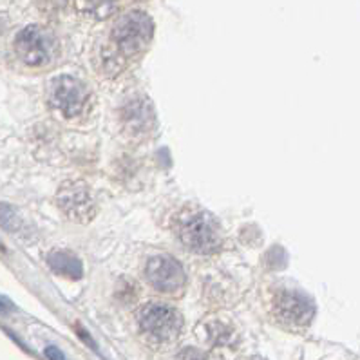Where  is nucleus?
I'll return each mask as SVG.
<instances>
[{
    "label": "nucleus",
    "instance_id": "f257e3e1",
    "mask_svg": "<svg viewBox=\"0 0 360 360\" xmlns=\"http://www.w3.org/2000/svg\"><path fill=\"white\" fill-rule=\"evenodd\" d=\"M176 232L183 245L194 254H216L223 245L219 225L205 210L188 208L176 221Z\"/></svg>",
    "mask_w": 360,
    "mask_h": 360
},
{
    "label": "nucleus",
    "instance_id": "f03ea898",
    "mask_svg": "<svg viewBox=\"0 0 360 360\" xmlns=\"http://www.w3.org/2000/svg\"><path fill=\"white\" fill-rule=\"evenodd\" d=\"M154 24L153 18L143 11H129L116 20L112 33H110V44L115 51L123 58L140 55L147 49L153 40Z\"/></svg>",
    "mask_w": 360,
    "mask_h": 360
},
{
    "label": "nucleus",
    "instance_id": "7ed1b4c3",
    "mask_svg": "<svg viewBox=\"0 0 360 360\" xmlns=\"http://www.w3.org/2000/svg\"><path fill=\"white\" fill-rule=\"evenodd\" d=\"M138 322H140L141 333L158 344H167L178 339L183 326L181 315L161 302H150L143 306Z\"/></svg>",
    "mask_w": 360,
    "mask_h": 360
},
{
    "label": "nucleus",
    "instance_id": "20e7f679",
    "mask_svg": "<svg viewBox=\"0 0 360 360\" xmlns=\"http://www.w3.org/2000/svg\"><path fill=\"white\" fill-rule=\"evenodd\" d=\"M15 53L30 68L49 64L56 53V40L47 30L30 26L22 30L15 39Z\"/></svg>",
    "mask_w": 360,
    "mask_h": 360
},
{
    "label": "nucleus",
    "instance_id": "39448f33",
    "mask_svg": "<svg viewBox=\"0 0 360 360\" xmlns=\"http://www.w3.org/2000/svg\"><path fill=\"white\" fill-rule=\"evenodd\" d=\"M56 203L69 219L87 223L96 214L91 188L84 181H65L56 192Z\"/></svg>",
    "mask_w": 360,
    "mask_h": 360
},
{
    "label": "nucleus",
    "instance_id": "423d86ee",
    "mask_svg": "<svg viewBox=\"0 0 360 360\" xmlns=\"http://www.w3.org/2000/svg\"><path fill=\"white\" fill-rule=\"evenodd\" d=\"M147 281L153 284V288L161 293H179L185 284H187V276L181 264L170 255H156L150 257L145 268Z\"/></svg>",
    "mask_w": 360,
    "mask_h": 360
},
{
    "label": "nucleus",
    "instance_id": "0eeeda50",
    "mask_svg": "<svg viewBox=\"0 0 360 360\" xmlns=\"http://www.w3.org/2000/svg\"><path fill=\"white\" fill-rule=\"evenodd\" d=\"M49 98H51L53 107H56L65 118H75L85 110L87 91L80 80L69 75H62L51 82Z\"/></svg>",
    "mask_w": 360,
    "mask_h": 360
},
{
    "label": "nucleus",
    "instance_id": "6e6552de",
    "mask_svg": "<svg viewBox=\"0 0 360 360\" xmlns=\"http://www.w3.org/2000/svg\"><path fill=\"white\" fill-rule=\"evenodd\" d=\"M274 309L279 321L290 326H306L315 315V306L308 295L297 290H283L277 293Z\"/></svg>",
    "mask_w": 360,
    "mask_h": 360
},
{
    "label": "nucleus",
    "instance_id": "1a4fd4ad",
    "mask_svg": "<svg viewBox=\"0 0 360 360\" xmlns=\"http://www.w3.org/2000/svg\"><path fill=\"white\" fill-rule=\"evenodd\" d=\"M122 122L131 134L143 136L154 129V112L150 103L145 98H132L127 105L123 107Z\"/></svg>",
    "mask_w": 360,
    "mask_h": 360
},
{
    "label": "nucleus",
    "instance_id": "9d476101",
    "mask_svg": "<svg viewBox=\"0 0 360 360\" xmlns=\"http://www.w3.org/2000/svg\"><path fill=\"white\" fill-rule=\"evenodd\" d=\"M49 264L55 271L58 274H64V276H71V277H80L82 268L80 263H78L77 259L72 257V255L65 254V252H55V254L49 255Z\"/></svg>",
    "mask_w": 360,
    "mask_h": 360
},
{
    "label": "nucleus",
    "instance_id": "9b49d317",
    "mask_svg": "<svg viewBox=\"0 0 360 360\" xmlns=\"http://www.w3.org/2000/svg\"><path fill=\"white\" fill-rule=\"evenodd\" d=\"M85 13L94 18H107L116 8V0H80Z\"/></svg>",
    "mask_w": 360,
    "mask_h": 360
},
{
    "label": "nucleus",
    "instance_id": "f8f14e48",
    "mask_svg": "<svg viewBox=\"0 0 360 360\" xmlns=\"http://www.w3.org/2000/svg\"><path fill=\"white\" fill-rule=\"evenodd\" d=\"M47 355H49V356H62V353H58V352H47Z\"/></svg>",
    "mask_w": 360,
    "mask_h": 360
}]
</instances>
